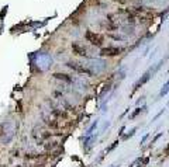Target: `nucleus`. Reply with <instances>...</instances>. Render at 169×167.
Here are the masks:
<instances>
[{
	"mask_svg": "<svg viewBox=\"0 0 169 167\" xmlns=\"http://www.w3.org/2000/svg\"><path fill=\"white\" fill-rule=\"evenodd\" d=\"M86 38H87V41H90L93 45H102V42H103L102 37L96 35V32H92V31H87V32H86Z\"/></svg>",
	"mask_w": 169,
	"mask_h": 167,
	"instance_id": "nucleus-1",
	"label": "nucleus"
},
{
	"mask_svg": "<svg viewBox=\"0 0 169 167\" xmlns=\"http://www.w3.org/2000/svg\"><path fill=\"white\" fill-rule=\"evenodd\" d=\"M120 53V48H104L100 51L102 56H116Z\"/></svg>",
	"mask_w": 169,
	"mask_h": 167,
	"instance_id": "nucleus-2",
	"label": "nucleus"
},
{
	"mask_svg": "<svg viewBox=\"0 0 169 167\" xmlns=\"http://www.w3.org/2000/svg\"><path fill=\"white\" fill-rule=\"evenodd\" d=\"M72 49L76 55H80V56H85L86 55V49L83 46H80L79 44H72Z\"/></svg>",
	"mask_w": 169,
	"mask_h": 167,
	"instance_id": "nucleus-3",
	"label": "nucleus"
},
{
	"mask_svg": "<svg viewBox=\"0 0 169 167\" xmlns=\"http://www.w3.org/2000/svg\"><path fill=\"white\" fill-rule=\"evenodd\" d=\"M169 93V82H166L164 86H162V90H161V93H159V96L161 97H165L166 94Z\"/></svg>",
	"mask_w": 169,
	"mask_h": 167,
	"instance_id": "nucleus-4",
	"label": "nucleus"
},
{
	"mask_svg": "<svg viewBox=\"0 0 169 167\" xmlns=\"http://www.w3.org/2000/svg\"><path fill=\"white\" fill-rule=\"evenodd\" d=\"M96 126H97V121H96V122H94V124H93V125H92L90 128H89V131H87V135H90V132H92V131H93V129H94Z\"/></svg>",
	"mask_w": 169,
	"mask_h": 167,
	"instance_id": "nucleus-5",
	"label": "nucleus"
},
{
	"mask_svg": "<svg viewBox=\"0 0 169 167\" xmlns=\"http://www.w3.org/2000/svg\"><path fill=\"white\" fill-rule=\"evenodd\" d=\"M135 131H137V129H135V128H134V129H133V131H131V132H128V135H126V136H124V139H128V138H131V136H133V135H134V132H135Z\"/></svg>",
	"mask_w": 169,
	"mask_h": 167,
	"instance_id": "nucleus-6",
	"label": "nucleus"
},
{
	"mask_svg": "<svg viewBox=\"0 0 169 167\" xmlns=\"http://www.w3.org/2000/svg\"><path fill=\"white\" fill-rule=\"evenodd\" d=\"M140 111H141V110H140V108H137V110L134 111V114H133V115H130V118H134V117H137V115L140 114Z\"/></svg>",
	"mask_w": 169,
	"mask_h": 167,
	"instance_id": "nucleus-7",
	"label": "nucleus"
}]
</instances>
